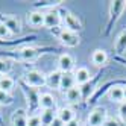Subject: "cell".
<instances>
[{"instance_id":"19","label":"cell","mask_w":126,"mask_h":126,"mask_svg":"<svg viewBox=\"0 0 126 126\" xmlns=\"http://www.w3.org/2000/svg\"><path fill=\"white\" fill-rule=\"evenodd\" d=\"M58 117L56 110H41L40 111V119H41V126H50Z\"/></svg>"},{"instance_id":"8","label":"cell","mask_w":126,"mask_h":126,"mask_svg":"<svg viewBox=\"0 0 126 126\" xmlns=\"http://www.w3.org/2000/svg\"><path fill=\"white\" fill-rule=\"evenodd\" d=\"M15 58H18L21 61H35L40 55H41V50L37 49V47H31V46H26V47H21L18 50H15Z\"/></svg>"},{"instance_id":"10","label":"cell","mask_w":126,"mask_h":126,"mask_svg":"<svg viewBox=\"0 0 126 126\" xmlns=\"http://www.w3.org/2000/svg\"><path fill=\"white\" fill-rule=\"evenodd\" d=\"M75 68V59L68 53H62L58 58V70L61 73H71V70Z\"/></svg>"},{"instance_id":"7","label":"cell","mask_w":126,"mask_h":126,"mask_svg":"<svg viewBox=\"0 0 126 126\" xmlns=\"http://www.w3.org/2000/svg\"><path fill=\"white\" fill-rule=\"evenodd\" d=\"M58 40L62 46L65 47H78L79 43H80V38L76 32H71V31H67V29H61L59 33H58Z\"/></svg>"},{"instance_id":"6","label":"cell","mask_w":126,"mask_h":126,"mask_svg":"<svg viewBox=\"0 0 126 126\" xmlns=\"http://www.w3.org/2000/svg\"><path fill=\"white\" fill-rule=\"evenodd\" d=\"M0 23L5 24L12 35H18L21 32V21L18 17L11 14H0Z\"/></svg>"},{"instance_id":"26","label":"cell","mask_w":126,"mask_h":126,"mask_svg":"<svg viewBox=\"0 0 126 126\" xmlns=\"http://www.w3.org/2000/svg\"><path fill=\"white\" fill-rule=\"evenodd\" d=\"M14 102V97L11 93H6L0 90V106H9Z\"/></svg>"},{"instance_id":"5","label":"cell","mask_w":126,"mask_h":126,"mask_svg":"<svg viewBox=\"0 0 126 126\" xmlns=\"http://www.w3.org/2000/svg\"><path fill=\"white\" fill-rule=\"evenodd\" d=\"M59 14H61V20H62V23H64V29L71 31V32H76V33H78L80 29H82V24H80L79 18H78L75 14H71V12L67 11V9H61Z\"/></svg>"},{"instance_id":"31","label":"cell","mask_w":126,"mask_h":126,"mask_svg":"<svg viewBox=\"0 0 126 126\" xmlns=\"http://www.w3.org/2000/svg\"><path fill=\"white\" fill-rule=\"evenodd\" d=\"M62 2H40L35 5V8H53V6H58Z\"/></svg>"},{"instance_id":"14","label":"cell","mask_w":126,"mask_h":126,"mask_svg":"<svg viewBox=\"0 0 126 126\" xmlns=\"http://www.w3.org/2000/svg\"><path fill=\"white\" fill-rule=\"evenodd\" d=\"M28 21L32 28L38 29V28H44V12L43 11H32L28 14Z\"/></svg>"},{"instance_id":"9","label":"cell","mask_w":126,"mask_h":126,"mask_svg":"<svg viewBox=\"0 0 126 126\" xmlns=\"http://www.w3.org/2000/svg\"><path fill=\"white\" fill-rule=\"evenodd\" d=\"M62 23L61 20V14L59 11H53L49 9L47 12H44V28H49V29H55Z\"/></svg>"},{"instance_id":"12","label":"cell","mask_w":126,"mask_h":126,"mask_svg":"<svg viewBox=\"0 0 126 126\" xmlns=\"http://www.w3.org/2000/svg\"><path fill=\"white\" fill-rule=\"evenodd\" d=\"M28 111L23 110V108H18L15 110L11 115V126H28Z\"/></svg>"},{"instance_id":"11","label":"cell","mask_w":126,"mask_h":126,"mask_svg":"<svg viewBox=\"0 0 126 126\" xmlns=\"http://www.w3.org/2000/svg\"><path fill=\"white\" fill-rule=\"evenodd\" d=\"M73 76H75V80H76V87H80V85L90 82L91 78H93V75L90 73V70L87 67H78L73 71Z\"/></svg>"},{"instance_id":"37","label":"cell","mask_w":126,"mask_h":126,"mask_svg":"<svg viewBox=\"0 0 126 126\" xmlns=\"http://www.w3.org/2000/svg\"><path fill=\"white\" fill-rule=\"evenodd\" d=\"M0 44H3V41H0Z\"/></svg>"},{"instance_id":"4","label":"cell","mask_w":126,"mask_h":126,"mask_svg":"<svg viewBox=\"0 0 126 126\" xmlns=\"http://www.w3.org/2000/svg\"><path fill=\"white\" fill-rule=\"evenodd\" d=\"M108 119V112L105 106H94L87 117L88 126H103L105 120Z\"/></svg>"},{"instance_id":"3","label":"cell","mask_w":126,"mask_h":126,"mask_svg":"<svg viewBox=\"0 0 126 126\" xmlns=\"http://www.w3.org/2000/svg\"><path fill=\"white\" fill-rule=\"evenodd\" d=\"M23 80L29 87L37 88V90L41 88V87H44V85H46V82H47L46 75H44L43 71H40V70H29V71H26Z\"/></svg>"},{"instance_id":"23","label":"cell","mask_w":126,"mask_h":126,"mask_svg":"<svg viewBox=\"0 0 126 126\" xmlns=\"http://www.w3.org/2000/svg\"><path fill=\"white\" fill-rule=\"evenodd\" d=\"M65 94V99H67V102L70 105H78L80 100H82V97H80V91H79V88L78 87H73V88H70Z\"/></svg>"},{"instance_id":"29","label":"cell","mask_w":126,"mask_h":126,"mask_svg":"<svg viewBox=\"0 0 126 126\" xmlns=\"http://www.w3.org/2000/svg\"><path fill=\"white\" fill-rule=\"evenodd\" d=\"M11 35H12V33L9 32V29H8L5 24H2V23H0V41H5V40H8V38L11 37Z\"/></svg>"},{"instance_id":"33","label":"cell","mask_w":126,"mask_h":126,"mask_svg":"<svg viewBox=\"0 0 126 126\" xmlns=\"http://www.w3.org/2000/svg\"><path fill=\"white\" fill-rule=\"evenodd\" d=\"M50 126H65V125H64V123H62V122H61V120L58 119V117H56V119L53 120V123H52Z\"/></svg>"},{"instance_id":"36","label":"cell","mask_w":126,"mask_h":126,"mask_svg":"<svg viewBox=\"0 0 126 126\" xmlns=\"http://www.w3.org/2000/svg\"><path fill=\"white\" fill-rule=\"evenodd\" d=\"M0 125H2V114H0Z\"/></svg>"},{"instance_id":"22","label":"cell","mask_w":126,"mask_h":126,"mask_svg":"<svg viewBox=\"0 0 126 126\" xmlns=\"http://www.w3.org/2000/svg\"><path fill=\"white\" fill-rule=\"evenodd\" d=\"M58 119L64 123V125H67V123H70L73 119H76V115H75V111L71 110L70 106H64V108H61V110L58 111Z\"/></svg>"},{"instance_id":"30","label":"cell","mask_w":126,"mask_h":126,"mask_svg":"<svg viewBox=\"0 0 126 126\" xmlns=\"http://www.w3.org/2000/svg\"><path fill=\"white\" fill-rule=\"evenodd\" d=\"M117 112H119V119L122 122H126V102L120 103L119 105V110H117Z\"/></svg>"},{"instance_id":"32","label":"cell","mask_w":126,"mask_h":126,"mask_svg":"<svg viewBox=\"0 0 126 126\" xmlns=\"http://www.w3.org/2000/svg\"><path fill=\"white\" fill-rule=\"evenodd\" d=\"M65 126H80V120L79 119H73L70 123H67Z\"/></svg>"},{"instance_id":"2","label":"cell","mask_w":126,"mask_h":126,"mask_svg":"<svg viewBox=\"0 0 126 126\" xmlns=\"http://www.w3.org/2000/svg\"><path fill=\"white\" fill-rule=\"evenodd\" d=\"M126 9V2L123 0H115V2L110 3V15H108V23H106V29H105V35H110L112 28L115 26V23L119 21L120 15L123 14V11Z\"/></svg>"},{"instance_id":"38","label":"cell","mask_w":126,"mask_h":126,"mask_svg":"<svg viewBox=\"0 0 126 126\" xmlns=\"http://www.w3.org/2000/svg\"><path fill=\"white\" fill-rule=\"evenodd\" d=\"M0 79H2V75H0Z\"/></svg>"},{"instance_id":"20","label":"cell","mask_w":126,"mask_h":126,"mask_svg":"<svg viewBox=\"0 0 126 126\" xmlns=\"http://www.w3.org/2000/svg\"><path fill=\"white\" fill-rule=\"evenodd\" d=\"M76 87V80H75V76L73 73H62V78H61V85H59V90L62 93H67L70 88Z\"/></svg>"},{"instance_id":"35","label":"cell","mask_w":126,"mask_h":126,"mask_svg":"<svg viewBox=\"0 0 126 126\" xmlns=\"http://www.w3.org/2000/svg\"><path fill=\"white\" fill-rule=\"evenodd\" d=\"M123 97H125V102H126V85H123Z\"/></svg>"},{"instance_id":"17","label":"cell","mask_w":126,"mask_h":126,"mask_svg":"<svg viewBox=\"0 0 126 126\" xmlns=\"http://www.w3.org/2000/svg\"><path fill=\"white\" fill-rule=\"evenodd\" d=\"M114 50L117 53V56H123L125 53H126V29H123L119 33V37L115 38V41H114Z\"/></svg>"},{"instance_id":"13","label":"cell","mask_w":126,"mask_h":126,"mask_svg":"<svg viewBox=\"0 0 126 126\" xmlns=\"http://www.w3.org/2000/svg\"><path fill=\"white\" fill-rule=\"evenodd\" d=\"M106 97L110 99L111 102H114V103H119V105L125 102V97H123V85H120V84L112 85L110 90H108Z\"/></svg>"},{"instance_id":"28","label":"cell","mask_w":126,"mask_h":126,"mask_svg":"<svg viewBox=\"0 0 126 126\" xmlns=\"http://www.w3.org/2000/svg\"><path fill=\"white\" fill-rule=\"evenodd\" d=\"M28 126H41V119L40 114H33L28 117Z\"/></svg>"},{"instance_id":"27","label":"cell","mask_w":126,"mask_h":126,"mask_svg":"<svg viewBox=\"0 0 126 126\" xmlns=\"http://www.w3.org/2000/svg\"><path fill=\"white\" fill-rule=\"evenodd\" d=\"M103 126H125V123L120 119H115V117H108L103 123Z\"/></svg>"},{"instance_id":"15","label":"cell","mask_w":126,"mask_h":126,"mask_svg":"<svg viewBox=\"0 0 126 126\" xmlns=\"http://www.w3.org/2000/svg\"><path fill=\"white\" fill-rule=\"evenodd\" d=\"M40 108L41 110H56V99L52 93H43L40 96Z\"/></svg>"},{"instance_id":"25","label":"cell","mask_w":126,"mask_h":126,"mask_svg":"<svg viewBox=\"0 0 126 126\" xmlns=\"http://www.w3.org/2000/svg\"><path fill=\"white\" fill-rule=\"evenodd\" d=\"M11 70H12V61L0 58V75H2V76H6Z\"/></svg>"},{"instance_id":"18","label":"cell","mask_w":126,"mask_h":126,"mask_svg":"<svg viewBox=\"0 0 126 126\" xmlns=\"http://www.w3.org/2000/svg\"><path fill=\"white\" fill-rule=\"evenodd\" d=\"M61 78H62V73L59 70H53L50 71L49 75H46V79H47V82L46 85L52 90H59V85H61Z\"/></svg>"},{"instance_id":"21","label":"cell","mask_w":126,"mask_h":126,"mask_svg":"<svg viewBox=\"0 0 126 126\" xmlns=\"http://www.w3.org/2000/svg\"><path fill=\"white\" fill-rule=\"evenodd\" d=\"M78 88H79V91H80V97H82V100H87V99L91 97V94L94 93V90H96V80H90V82L80 85Z\"/></svg>"},{"instance_id":"24","label":"cell","mask_w":126,"mask_h":126,"mask_svg":"<svg viewBox=\"0 0 126 126\" xmlns=\"http://www.w3.org/2000/svg\"><path fill=\"white\" fill-rule=\"evenodd\" d=\"M14 85H15V80L9 76H2L0 79V90L2 91H6V93H11L14 90Z\"/></svg>"},{"instance_id":"16","label":"cell","mask_w":126,"mask_h":126,"mask_svg":"<svg viewBox=\"0 0 126 126\" xmlns=\"http://www.w3.org/2000/svg\"><path fill=\"white\" fill-rule=\"evenodd\" d=\"M91 62H93V65H96V67L106 65V62H108V53L103 49H96L91 53Z\"/></svg>"},{"instance_id":"1","label":"cell","mask_w":126,"mask_h":126,"mask_svg":"<svg viewBox=\"0 0 126 126\" xmlns=\"http://www.w3.org/2000/svg\"><path fill=\"white\" fill-rule=\"evenodd\" d=\"M18 85H20L21 91H23V94L26 97V102H28V114L29 115L40 114V111H41V108H40V96L41 94L38 93V90L29 87L23 79L18 82Z\"/></svg>"},{"instance_id":"34","label":"cell","mask_w":126,"mask_h":126,"mask_svg":"<svg viewBox=\"0 0 126 126\" xmlns=\"http://www.w3.org/2000/svg\"><path fill=\"white\" fill-rule=\"evenodd\" d=\"M117 61H119V62H122V64L126 67V58H122V56H117Z\"/></svg>"}]
</instances>
